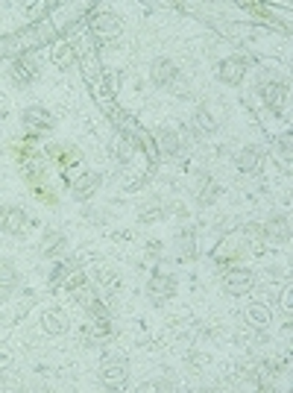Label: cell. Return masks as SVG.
Segmentation results:
<instances>
[{"label":"cell","mask_w":293,"mask_h":393,"mask_svg":"<svg viewBox=\"0 0 293 393\" xmlns=\"http://www.w3.org/2000/svg\"><path fill=\"white\" fill-rule=\"evenodd\" d=\"M270 320H273V314L267 311V305H261V302L247 305V323L250 326H255V329H267Z\"/></svg>","instance_id":"16"},{"label":"cell","mask_w":293,"mask_h":393,"mask_svg":"<svg viewBox=\"0 0 293 393\" xmlns=\"http://www.w3.org/2000/svg\"><path fill=\"white\" fill-rule=\"evenodd\" d=\"M176 255L182 261L197 255V235H193V232H179L176 235Z\"/></svg>","instance_id":"21"},{"label":"cell","mask_w":293,"mask_h":393,"mask_svg":"<svg viewBox=\"0 0 293 393\" xmlns=\"http://www.w3.org/2000/svg\"><path fill=\"white\" fill-rule=\"evenodd\" d=\"M126 379H129L126 361H121V358H109V361H103V367H100V382H103V387L121 390V387L126 385Z\"/></svg>","instance_id":"3"},{"label":"cell","mask_w":293,"mask_h":393,"mask_svg":"<svg viewBox=\"0 0 293 393\" xmlns=\"http://www.w3.org/2000/svg\"><path fill=\"white\" fill-rule=\"evenodd\" d=\"M146 293H150V300L156 305H165L173 297V293H176V276L173 273H165V270L153 273V279L146 282Z\"/></svg>","instance_id":"2"},{"label":"cell","mask_w":293,"mask_h":393,"mask_svg":"<svg viewBox=\"0 0 293 393\" xmlns=\"http://www.w3.org/2000/svg\"><path fill=\"white\" fill-rule=\"evenodd\" d=\"M97 188H100V173H94V171L79 173V176L74 179V182H71V194H74V200H76V203L91 200V196L97 194Z\"/></svg>","instance_id":"7"},{"label":"cell","mask_w":293,"mask_h":393,"mask_svg":"<svg viewBox=\"0 0 293 393\" xmlns=\"http://www.w3.org/2000/svg\"><path fill=\"white\" fill-rule=\"evenodd\" d=\"M68 62H74V53L68 51V47H62V51L56 53V65L59 68H68Z\"/></svg>","instance_id":"25"},{"label":"cell","mask_w":293,"mask_h":393,"mask_svg":"<svg viewBox=\"0 0 293 393\" xmlns=\"http://www.w3.org/2000/svg\"><path fill=\"white\" fill-rule=\"evenodd\" d=\"M193 126H197L203 135H211L217 129V121H214V114H211L205 106H200L197 112H193Z\"/></svg>","instance_id":"22"},{"label":"cell","mask_w":293,"mask_h":393,"mask_svg":"<svg viewBox=\"0 0 293 393\" xmlns=\"http://www.w3.org/2000/svg\"><path fill=\"white\" fill-rule=\"evenodd\" d=\"M9 76L15 79V86H29V83H36V79H39V65L32 62L29 56L15 59L12 68H9Z\"/></svg>","instance_id":"10"},{"label":"cell","mask_w":293,"mask_h":393,"mask_svg":"<svg viewBox=\"0 0 293 393\" xmlns=\"http://www.w3.org/2000/svg\"><path fill=\"white\" fill-rule=\"evenodd\" d=\"M91 29H94L97 39L111 41V39H118L121 32H123V24H121L118 15H111V12H97L94 18H91Z\"/></svg>","instance_id":"5"},{"label":"cell","mask_w":293,"mask_h":393,"mask_svg":"<svg viewBox=\"0 0 293 393\" xmlns=\"http://www.w3.org/2000/svg\"><path fill=\"white\" fill-rule=\"evenodd\" d=\"M97 282H100L103 291H109V293H118V288H121V279L111 270H100V273H97Z\"/></svg>","instance_id":"24"},{"label":"cell","mask_w":293,"mask_h":393,"mask_svg":"<svg viewBox=\"0 0 293 393\" xmlns=\"http://www.w3.org/2000/svg\"><path fill=\"white\" fill-rule=\"evenodd\" d=\"M64 244H68L64 232H59V229H47V232L41 235V255H59L64 250Z\"/></svg>","instance_id":"15"},{"label":"cell","mask_w":293,"mask_h":393,"mask_svg":"<svg viewBox=\"0 0 293 393\" xmlns=\"http://www.w3.org/2000/svg\"><path fill=\"white\" fill-rule=\"evenodd\" d=\"M235 168L247 176H255L258 171H261V153H258L255 147H243V150L235 156Z\"/></svg>","instance_id":"12"},{"label":"cell","mask_w":293,"mask_h":393,"mask_svg":"<svg viewBox=\"0 0 293 393\" xmlns=\"http://www.w3.org/2000/svg\"><path fill=\"white\" fill-rule=\"evenodd\" d=\"M197 200H200V206H211L217 200V182L211 176H203L200 179V191H197Z\"/></svg>","instance_id":"23"},{"label":"cell","mask_w":293,"mask_h":393,"mask_svg":"<svg viewBox=\"0 0 293 393\" xmlns=\"http://www.w3.org/2000/svg\"><path fill=\"white\" fill-rule=\"evenodd\" d=\"M146 390H173V385L170 382H150V385H146Z\"/></svg>","instance_id":"27"},{"label":"cell","mask_w":293,"mask_h":393,"mask_svg":"<svg viewBox=\"0 0 293 393\" xmlns=\"http://www.w3.org/2000/svg\"><path fill=\"white\" fill-rule=\"evenodd\" d=\"M15 285H18V273H15V267L9 265V261H0V300L9 297V293L15 291Z\"/></svg>","instance_id":"19"},{"label":"cell","mask_w":293,"mask_h":393,"mask_svg":"<svg viewBox=\"0 0 293 393\" xmlns=\"http://www.w3.org/2000/svg\"><path fill=\"white\" fill-rule=\"evenodd\" d=\"M279 150L285 153V161L290 165V133H285V135L279 138Z\"/></svg>","instance_id":"26"},{"label":"cell","mask_w":293,"mask_h":393,"mask_svg":"<svg viewBox=\"0 0 293 393\" xmlns=\"http://www.w3.org/2000/svg\"><path fill=\"white\" fill-rule=\"evenodd\" d=\"M138 220L141 223H158V220H165V206H161L156 196H153V200H146L138 208Z\"/></svg>","instance_id":"18"},{"label":"cell","mask_w":293,"mask_h":393,"mask_svg":"<svg viewBox=\"0 0 293 393\" xmlns=\"http://www.w3.org/2000/svg\"><path fill=\"white\" fill-rule=\"evenodd\" d=\"M243 74H247V59H240V56H226L217 65V79L226 86H238Z\"/></svg>","instance_id":"6"},{"label":"cell","mask_w":293,"mask_h":393,"mask_svg":"<svg viewBox=\"0 0 293 393\" xmlns=\"http://www.w3.org/2000/svg\"><path fill=\"white\" fill-rule=\"evenodd\" d=\"M24 124L29 129H50L53 126V114L44 106H27L24 109Z\"/></svg>","instance_id":"14"},{"label":"cell","mask_w":293,"mask_h":393,"mask_svg":"<svg viewBox=\"0 0 293 393\" xmlns=\"http://www.w3.org/2000/svg\"><path fill=\"white\" fill-rule=\"evenodd\" d=\"M6 361H9V358H6L4 352H0V370H4V367H6Z\"/></svg>","instance_id":"28"},{"label":"cell","mask_w":293,"mask_h":393,"mask_svg":"<svg viewBox=\"0 0 293 393\" xmlns=\"http://www.w3.org/2000/svg\"><path fill=\"white\" fill-rule=\"evenodd\" d=\"M50 156L59 161V165L68 171L71 165H79V150L76 147H64V144H56V147H50Z\"/></svg>","instance_id":"20"},{"label":"cell","mask_w":293,"mask_h":393,"mask_svg":"<svg viewBox=\"0 0 293 393\" xmlns=\"http://www.w3.org/2000/svg\"><path fill=\"white\" fill-rule=\"evenodd\" d=\"M156 138H158V147H161V153H168V156H176L179 150H182V141H179V135L173 133L170 126H161Z\"/></svg>","instance_id":"17"},{"label":"cell","mask_w":293,"mask_h":393,"mask_svg":"<svg viewBox=\"0 0 293 393\" xmlns=\"http://www.w3.org/2000/svg\"><path fill=\"white\" fill-rule=\"evenodd\" d=\"M261 100L273 112H282L287 106V83H282V79H267V83H261Z\"/></svg>","instance_id":"8"},{"label":"cell","mask_w":293,"mask_h":393,"mask_svg":"<svg viewBox=\"0 0 293 393\" xmlns=\"http://www.w3.org/2000/svg\"><path fill=\"white\" fill-rule=\"evenodd\" d=\"M0 229L6 235H21L27 229V211L18 206H4L0 208Z\"/></svg>","instance_id":"9"},{"label":"cell","mask_w":293,"mask_h":393,"mask_svg":"<svg viewBox=\"0 0 293 393\" xmlns=\"http://www.w3.org/2000/svg\"><path fill=\"white\" fill-rule=\"evenodd\" d=\"M264 238L270 241V244H287V238H290V223H287V218H282V215H275V218H270L267 223H264Z\"/></svg>","instance_id":"11"},{"label":"cell","mask_w":293,"mask_h":393,"mask_svg":"<svg viewBox=\"0 0 293 393\" xmlns=\"http://www.w3.org/2000/svg\"><path fill=\"white\" fill-rule=\"evenodd\" d=\"M150 79H153V86H158V88L173 86L176 79H179L176 62H173L170 56H158V59H153V65H150Z\"/></svg>","instance_id":"4"},{"label":"cell","mask_w":293,"mask_h":393,"mask_svg":"<svg viewBox=\"0 0 293 393\" xmlns=\"http://www.w3.org/2000/svg\"><path fill=\"white\" fill-rule=\"evenodd\" d=\"M255 285V273L247 267H229L223 273V291L232 293V297H240V293H250Z\"/></svg>","instance_id":"1"},{"label":"cell","mask_w":293,"mask_h":393,"mask_svg":"<svg viewBox=\"0 0 293 393\" xmlns=\"http://www.w3.org/2000/svg\"><path fill=\"white\" fill-rule=\"evenodd\" d=\"M41 329L47 332V335H53V338H59V335H64L71 329V323H68V317L62 314V311H44L41 314Z\"/></svg>","instance_id":"13"}]
</instances>
